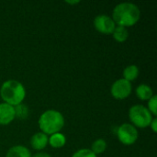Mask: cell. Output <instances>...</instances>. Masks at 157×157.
<instances>
[{"mask_svg":"<svg viewBox=\"0 0 157 157\" xmlns=\"http://www.w3.org/2000/svg\"><path fill=\"white\" fill-rule=\"evenodd\" d=\"M6 157H31V153L23 145H14L7 151Z\"/></svg>","mask_w":157,"mask_h":157,"instance_id":"obj_10","label":"cell"},{"mask_svg":"<svg viewBox=\"0 0 157 157\" xmlns=\"http://www.w3.org/2000/svg\"><path fill=\"white\" fill-rule=\"evenodd\" d=\"M129 118L135 128L144 129L149 127L154 116L146 107L143 105H133L129 109Z\"/></svg>","mask_w":157,"mask_h":157,"instance_id":"obj_4","label":"cell"},{"mask_svg":"<svg viewBox=\"0 0 157 157\" xmlns=\"http://www.w3.org/2000/svg\"><path fill=\"white\" fill-rule=\"evenodd\" d=\"M136 96L141 100H149L154 96L152 87L146 84H141L136 87Z\"/></svg>","mask_w":157,"mask_h":157,"instance_id":"obj_11","label":"cell"},{"mask_svg":"<svg viewBox=\"0 0 157 157\" xmlns=\"http://www.w3.org/2000/svg\"><path fill=\"white\" fill-rule=\"evenodd\" d=\"M94 27L97 31L102 34H112L116 28V24L111 17L100 14L94 18Z\"/></svg>","mask_w":157,"mask_h":157,"instance_id":"obj_7","label":"cell"},{"mask_svg":"<svg viewBox=\"0 0 157 157\" xmlns=\"http://www.w3.org/2000/svg\"><path fill=\"white\" fill-rule=\"evenodd\" d=\"M31 157H52L49 154L47 153H43V152H39V153H36L35 155H31Z\"/></svg>","mask_w":157,"mask_h":157,"instance_id":"obj_20","label":"cell"},{"mask_svg":"<svg viewBox=\"0 0 157 157\" xmlns=\"http://www.w3.org/2000/svg\"><path fill=\"white\" fill-rule=\"evenodd\" d=\"M150 128L152 129V131H153V132H157V119L155 117H154V119L152 120V121H151V123H150Z\"/></svg>","mask_w":157,"mask_h":157,"instance_id":"obj_19","label":"cell"},{"mask_svg":"<svg viewBox=\"0 0 157 157\" xmlns=\"http://www.w3.org/2000/svg\"><path fill=\"white\" fill-rule=\"evenodd\" d=\"M0 97L4 103L16 107L26 98V88L22 83L15 79L5 81L0 87Z\"/></svg>","mask_w":157,"mask_h":157,"instance_id":"obj_2","label":"cell"},{"mask_svg":"<svg viewBox=\"0 0 157 157\" xmlns=\"http://www.w3.org/2000/svg\"><path fill=\"white\" fill-rule=\"evenodd\" d=\"M38 123L41 132L46 135H52L60 132L63 128L64 118L60 111L56 109H48L40 116Z\"/></svg>","mask_w":157,"mask_h":157,"instance_id":"obj_3","label":"cell"},{"mask_svg":"<svg viewBox=\"0 0 157 157\" xmlns=\"http://www.w3.org/2000/svg\"><path fill=\"white\" fill-rule=\"evenodd\" d=\"M139 74L140 71L138 66L135 64H130L123 70V79L132 83V81H134L139 76Z\"/></svg>","mask_w":157,"mask_h":157,"instance_id":"obj_13","label":"cell"},{"mask_svg":"<svg viewBox=\"0 0 157 157\" xmlns=\"http://www.w3.org/2000/svg\"><path fill=\"white\" fill-rule=\"evenodd\" d=\"M113 39L118 42H124L129 38V31L127 28L121 26H116L114 31L112 32Z\"/></svg>","mask_w":157,"mask_h":157,"instance_id":"obj_14","label":"cell"},{"mask_svg":"<svg viewBox=\"0 0 157 157\" xmlns=\"http://www.w3.org/2000/svg\"><path fill=\"white\" fill-rule=\"evenodd\" d=\"M118 140L124 145H132L138 139V131L131 123H123L118 127L116 132Z\"/></svg>","mask_w":157,"mask_h":157,"instance_id":"obj_5","label":"cell"},{"mask_svg":"<svg viewBox=\"0 0 157 157\" xmlns=\"http://www.w3.org/2000/svg\"><path fill=\"white\" fill-rule=\"evenodd\" d=\"M65 144H66V138L61 132L52 134L49 137L48 144H50L54 149H60V148L63 147L65 145Z\"/></svg>","mask_w":157,"mask_h":157,"instance_id":"obj_12","label":"cell"},{"mask_svg":"<svg viewBox=\"0 0 157 157\" xmlns=\"http://www.w3.org/2000/svg\"><path fill=\"white\" fill-rule=\"evenodd\" d=\"M15 108L6 103L0 104V125L6 126L15 120Z\"/></svg>","mask_w":157,"mask_h":157,"instance_id":"obj_8","label":"cell"},{"mask_svg":"<svg viewBox=\"0 0 157 157\" xmlns=\"http://www.w3.org/2000/svg\"><path fill=\"white\" fill-rule=\"evenodd\" d=\"M112 19L116 26L124 28L134 26L141 17V10L137 5L130 2L118 4L112 11Z\"/></svg>","mask_w":157,"mask_h":157,"instance_id":"obj_1","label":"cell"},{"mask_svg":"<svg viewBox=\"0 0 157 157\" xmlns=\"http://www.w3.org/2000/svg\"><path fill=\"white\" fill-rule=\"evenodd\" d=\"M49 142V137L43 132H36L33 134L30 138V145L34 150L40 151L43 150L47 145Z\"/></svg>","mask_w":157,"mask_h":157,"instance_id":"obj_9","label":"cell"},{"mask_svg":"<svg viewBox=\"0 0 157 157\" xmlns=\"http://www.w3.org/2000/svg\"><path fill=\"white\" fill-rule=\"evenodd\" d=\"M107 149V143L104 139H97L91 145V151L98 156L103 154Z\"/></svg>","mask_w":157,"mask_h":157,"instance_id":"obj_15","label":"cell"},{"mask_svg":"<svg viewBox=\"0 0 157 157\" xmlns=\"http://www.w3.org/2000/svg\"><path fill=\"white\" fill-rule=\"evenodd\" d=\"M147 109L150 111V113L154 116H157V97L155 95H154L147 103Z\"/></svg>","mask_w":157,"mask_h":157,"instance_id":"obj_17","label":"cell"},{"mask_svg":"<svg viewBox=\"0 0 157 157\" xmlns=\"http://www.w3.org/2000/svg\"><path fill=\"white\" fill-rule=\"evenodd\" d=\"M15 108V116L16 118L19 119V120H26L29 118V108L24 105L23 103L14 107Z\"/></svg>","mask_w":157,"mask_h":157,"instance_id":"obj_16","label":"cell"},{"mask_svg":"<svg viewBox=\"0 0 157 157\" xmlns=\"http://www.w3.org/2000/svg\"><path fill=\"white\" fill-rule=\"evenodd\" d=\"M80 1H66V3L67 4H69V5H75V4H78Z\"/></svg>","mask_w":157,"mask_h":157,"instance_id":"obj_21","label":"cell"},{"mask_svg":"<svg viewBox=\"0 0 157 157\" xmlns=\"http://www.w3.org/2000/svg\"><path fill=\"white\" fill-rule=\"evenodd\" d=\"M132 83L123 78L116 80L110 87L111 96L118 100H122L129 98L130 95L132 94Z\"/></svg>","mask_w":157,"mask_h":157,"instance_id":"obj_6","label":"cell"},{"mask_svg":"<svg viewBox=\"0 0 157 157\" xmlns=\"http://www.w3.org/2000/svg\"><path fill=\"white\" fill-rule=\"evenodd\" d=\"M72 157H98L90 149H80L73 154Z\"/></svg>","mask_w":157,"mask_h":157,"instance_id":"obj_18","label":"cell"}]
</instances>
